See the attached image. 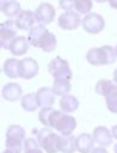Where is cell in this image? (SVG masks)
I'll use <instances>...</instances> for the list:
<instances>
[{"label": "cell", "mask_w": 117, "mask_h": 153, "mask_svg": "<svg viewBox=\"0 0 117 153\" xmlns=\"http://www.w3.org/2000/svg\"><path fill=\"white\" fill-rule=\"evenodd\" d=\"M117 55L112 47L103 45L99 48H92L86 54V60L88 63L93 66H103V65H111L116 61Z\"/></svg>", "instance_id": "6da1fadb"}, {"label": "cell", "mask_w": 117, "mask_h": 153, "mask_svg": "<svg viewBox=\"0 0 117 153\" xmlns=\"http://www.w3.org/2000/svg\"><path fill=\"white\" fill-rule=\"evenodd\" d=\"M32 134L36 135L37 141L41 146V148L45 153H57L59 151V142H60V135L55 134L49 128H42V129H32Z\"/></svg>", "instance_id": "7a4b0ae2"}, {"label": "cell", "mask_w": 117, "mask_h": 153, "mask_svg": "<svg viewBox=\"0 0 117 153\" xmlns=\"http://www.w3.org/2000/svg\"><path fill=\"white\" fill-rule=\"evenodd\" d=\"M25 129L21 126L12 124L6 131V147L14 153H21L24 151Z\"/></svg>", "instance_id": "3957f363"}, {"label": "cell", "mask_w": 117, "mask_h": 153, "mask_svg": "<svg viewBox=\"0 0 117 153\" xmlns=\"http://www.w3.org/2000/svg\"><path fill=\"white\" fill-rule=\"evenodd\" d=\"M48 72L53 75L54 79H68L70 80L73 73L69 68V63L60 56H56L48 65Z\"/></svg>", "instance_id": "277c9868"}, {"label": "cell", "mask_w": 117, "mask_h": 153, "mask_svg": "<svg viewBox=\"0 0 117 153\" xmlns=\"http://www.w3.org/2000/svg\"><path fill=\"white\" fill-rule=\"evenodd\" d=\"M81 25H82V27H84V30L86 32L92 33V35H96V33H99L104 29L105 20L98 13H87L82 18Z\"/></svg>", "instance_id": "5b68a950"}, {"label": "cell", "mask_w": 117, "mask_h": 153, "mask_svg": "<svg viewBox=\"0 0 117 153\" xmlns=\"http://www.w3.org/2000/svg\"><path fill=\"white\" fill-rule=\"evenodd\" d=\"M16 22L14 20H6L0 25V45L2 49H10L11 42L17 36L16 31Z\"/></svg>", "instance_id": "8992f818"}, {"label": "cell", "mask_w": 117, "mask_h": 153, "mask_svg": "<svg viewBox=\"0 0 117 153\" xmlns=\"http://www.w3.org/2000/svg\"><path fill=\"white\" fill-rule=\"evenodd\" d=\"M81 24V19L78 12L66 11L59 17V26L63 30H75Z\"/></svg>", "instance_id": "52a82bcc"}, {"label": "cell", "mask_w": 117, "mask_h": 153, "mask_svg": "<svg viewBox=\"0 0 117 153\" xmlns=\"http://www.w3.org/2000/svg\"><path fill=\"white\" fill-rule=\"evenodd\" d=\"M35 16L38 23L41 24H50L53 23L54 18H55V8L53 5L48 4V2H42L35 11Z\"/></svg>", "instance_id": "ba28073f"}, {"label": "cell", "mask_w": 117, "mask_h": 153, "mask_svg": "<svg viewBox=\"0 0 117 153\" xmlns=\"http://www.w3.org/2000/svg\"><path fill=\"white\" fill-rule=\"evenodd\" d=\"M38 74V63L32 57H24L20 60L19 75L23 79H32Z\"/></svg>", "instance_id": "9c48e42d"}, {"label": "cell", "mask_w": 117, "mask_h": 153, "mask_svg": "<svg viewBox=\"0 0 117 153\" xmlns=\"http://www.w3.org/2000/svg\"><path fill=\"white\" fill-rule=\"evenodd\" d=\"M37 22L36 16L33 12L29 10H24L19 13V16L16 18V25L19 30H30L35 26V23Z\"/></svg>", "instance_id": "30bf717a"}, {"label": "cell", "mask_w": 117, "mask_h": 153, "mask_svg": "<svg viewBox=\"0 0 117 153\" xmlns=\"http://www.w3.org/2000/svg\"><path fill=\"white\" fill-rule=\"evenodd\" d=\"M29 44H30L29 38H26L24 36H16L13 38V41L11 42V45H10L8 50L14 56H21L27 51Z\"/></svg>", "instance_id": "8fae6325"}, {"label": "cell", "mask_w": 117, "mask_h": 153, "mask_svg": "<svg viewBox=\"0 0 117 153\" xmlns=\"http://www.w3.org/2000/svg\"><path fill=\"white\" fill-rule=\"evenodd\" d=\"M2 98L8 102H16L21 97V87L16 82H7L4 85L1 91Z\"/></svg>", "instance_id": "7c38bea8"}, {"label": "cell", "mask_w": 117, "mask_h": 153, "mask_svg": "<svg viewBox=\"0 0 117 153\" xmlns=\"http://www.w3.org/2000/svg\"><path fill=\"white\" fill-rule=\"evenodd\" d=\"M112 133L104 126L101 127H97L93 130V139L97 143H99V146L106 147L110 146L112 143Z\"/></svg>", "instance_id": "4fadbf2b"}, {"label": "cell", "mask_w": 117, "mask_h": 153, "mask_svg": "<svg viewBox=\"0 0 117 153\" xmlns=\"http://www.w3.org/2000/svg\"><path fill=\"white\" fill-rule=\"evenodd\" d=\"M37 98H38V104L41 108H49L54 104L55 102V92L50 87H41L37 91Z\"/></svg>", "instance_id": "5bb4252c"}, {"label": "cell", "mask_w": 117, "mask_h": 153, "mask_svg": "<svg viewBox=\"0 0 117 153\" xmlns=\"http://www.w3.org/2000/svg\"><path fill=\"white\" fill-rule=\"evenodd\" d=\"M94 146V139L91 134L82 133L76 137V149L80 153H91Z\"/></svg>", "instance_id": "9a60e30c"}, {"label": "cell", "mask_w": 117, "mask_h": 153, "mask_svg": "<svg viewBox=\"0 0 117 153\" xmlns=\"http://www.w3.org/2000/svg\"><path fill=\"white\" fill-rule=\"evenodd\" d=\"M0 8H1V12L5 16H7L8 18H17L19 16V13L21 12V7L16 0L1 1Z\"/></svg>", "instance_id": "2e32d148"}, {"label": "cell", "mask_w": 117, "mask_h": 153, "mask_svg": "<svg viewBox=\"0 0 117 153\" xmlns=\"http://www.w3.org/2000/svg\"><path fill=\"white\" fill-rule=\"evenodd\" d=\"M59 151L62 153H74L76 151V137L70 135H60Z\"/></svg>", "instance_id": "e0dca14e"}, {"label": "cell", "mask_w": 117, "mask_h": 153, "mask_svg": "<svg viewBox=\"0 0 117 153\" xmlns=\"http://www.w3.org/2000/svg\"><path fill=\"white\" fill-rule=\"evenodd\" d=\"M47 31H48V29L44 26V24H41V23L37 24V25H35L33 27H31V29L29 30V36H27L30 44L33 45V47H36V48H38L39 41L42 39L43 35H44Z\"/></svg>", "instance_id": "ac0fdd59"}, {"label": "cell", "mask_w": 117, "mask_h": 153, "mask_svg": "<svg viewBox=\"0 0 117 153\" xmlns=\"http://www.w3.org/2000/svg\"><path fill=\"white\" fill-rule=\"evenodd\" d=\"M19 67H20V60H17L14 57L7 59L2 66V72L8 78H20Z\"/></svg>", "instance_id": "d6986e66"}, {"label": "cell", "mask_w": 117, "mask_h": 153, "mask_svg": "<svg viewBox=\"0 0 117 153\" xmlns=\"http://www.w3.org/2000/svg\"><path fill=\"white\" fill-rule=\"evenodd\" d=\"M60 108L66 114L74 112L79 108V100L76 99V97H74V96L68 93V94L61 97V99H60Z\"/></svg>", "instance_id": "ffe728a7"}, {"label": "cell", "mask_w": 117, "mask_h": 153, "mask_svg": "<svg viewBox=\"0 0 117 153\" xmlns=\"http://www.w3.org/2000/svg\"><path fill=\"white\" fill-rule=\"evenodd\" d=\"M57 45V41H56V37L54 33H51L49 30L43 35L42 39L39 41V44H38V48H41L43 51L45 53H50V51H54L55 48Z\"/></svg>", "instance_id": "44dd1931"}, {"label": "cell", "mask_w": 117, "mask_h": 153, "mask_svg": "<svg viewBox=\"0 0 117 153\" xmlns=\"http://www.w3.org/2000/svg\"><path fill=\"white\" fill-rule=\"evenodd\" d=\"M39 106L38 104V98L36 93H26L25 96L21 97V108L29 112L35 111Z\"/></svg>", "instance_id": "7402d4cb"}, {"label": "cell", "mask_w": 117, "mask_h": 153, "mask_svg": "<svg viewBox=\"0 0 117 153\" xmlns=\"http://www.w3.org/2000/svg\"><path fill=\"white\" fill-rule=\"evenodd\" d=\"M70 82L68 79H55L53 84V91L55 92L56 96H66L70 91Z\"/></svg>", "instance_id": "603a6c76"}, {"label": "cell", "mask_w": 117, "mask_h": 153, "mask_svg": "<svg viewBox=\"0 0 117 153\" xmlns=\"http://www.w3.org/2000/svg\"><path fill=\"white\" fill-rule=\"evenodd\" d=\"M104 97H105L107 109L111 112L117 114V85H112V87L109 90V92Z\"/></svg>", "instance_id": "cb8c5ba5"}, {"label": "cell", "mask_w": 117, "mask_h": 153, "mask_svg": "<svg viewBox=\"0 0 117 153\" xmlns=\"http://www.w3.org/2000/svg\"><path fill=\"white\" fill-rule=\"evenodd\" d=\"M39 143L37 139L35 140L33 137L25 139L24 142V153H43V149L39 148Z\"/></svg>", "instance_id": "d4e9b609"}, {"label": "cell", "mask_w": 117, "mask_h": 153, "mask_svg": "<svg viewBox=\"0 0 117 153\" xmlns=\"http://www.w3.org/2000/svg\"><path fill=\"white\" fill-rule=\"evenodd\" d=\"M92 7H93L92 0H76L74 8L79 14H87L91 12Z\"/></svg>", "instance_id": "484cf974"}, {"label": "cell", "mask_w": 117, "mask_h": 153, "mask_svg": "<svg viewBox=\"0 0 117 153\" xmlns=\"http://www.w3.org/2000/svg\"><path fill=\"white\" fill-rule=\"evenodd\" d=\"M112 82L110 81V80H107V79H100L98 82H97V85H96V93H98V94H100V96H105L107 92H109V90L112 87Z\"/></svg>", "instance_id": "4316f807"}, {"label": "cell", "mask_w": 117, "mask_h": 153, "mask_svg": "<svg viewBox=\"0 0 117 153\" xmlns=\"http://www.w3.org/2000/svg\"><path fill=\"white\" fill-rule=\"evenodd\" d=\"M76 0H60V8L64 11H72L75 7Z\"/></svg>", "instance_id": "83f0119b"}, {"label": "cell", "mask_w": 117, "mask_h": 153, "mask_svg": "<svg viewBox=\"0 0 117 153\" xmlns=\"http://www.w3.org/2000/svg\"><path fill=\"white\" fill-rule=\"evenodd\" d=\"M91 153H107V151L105 149V147L103 146H99V147H96L91 151Z\"/></svg>", "instance_id": "f1b7e54d"}, {"label": "cell", "mask_w": 117, "mask_h": 153, "mask_svg": "<svg viewBox=\"0 0 117 153\" xmlns=\"http://www.w3.org/2000/svg\"><path fill=\"white\" fill-rule=\"evenodd\" d=\"M111 133H112V136H113L115 139H117V124L111 128Z\"/></svg>", "instance_id": "f546056e"}, {"label": "cell", "mask_w": 117, "mask_h": 153, "mask_svg": "<svg viewBox=\"0 0 117 153\" xmlns=\"http://www.w3.org/2000/svg\"><path fill=\"white\" fill-rule=\"evenodd\" d=\"M107 1H109L110 6H111L112 8H116V10H117V0H107Z\"/></svg>", "instance_id": "4dcf8cb0"}, {"label": "cell", "mask_w": 117, "mask_h": 153, "mask_svg": "<svg viewBox=\"0 0 117 153\" xmlns=\"http://www.w3.org/2000/svg\"><path fill=\"white\" fill-rule=\"evenodd\" d=\"M113 81L117 84V68H116L115 72H113Z\"/></svg>", "instance_id": "1f68e13d"}, {"label": "cell", "mask_w": 117, "mask_h": 153, "mask_svg": "<svg viewBox=\"0 0 117 153\" xmlns=\"http://www.w3.org/2000/svg\"><path fill=\"white\" fill-rule=\"evenodd\" d=\"M2 153H14V152H13V151H11V149H8V148H7V149H5V151H4V152H2Z\"/></svg>", "instance_id": "d6a6232c"}, {"label": "cell", "mask_w": 117, "mask_h": 153, "mask_svg": "<svg viewBox=\"0 0 117 153\" xmlns=\"http://www.w3.org/2000/svg\"><path fill=\"white\" fill-rule=\"evenodd\" d=\"M113 151H115V153H117V143L113 146Z\"/></svg>", "instance_id": "836d02e7"}, {"label": "cell", "mask_w": 117, "mask_h": 153, "mask_svg": "<svg viewBox=\"0 0 117 153\" xmlns=\"http://www.w3.org/2000/svg\"><path fill=\"white\" fill-rule=\"evenodd\" d=\"M94 1H97V2H105V1H107V0H94Z\"/></svg>", "instance_id": "e575fe53"}, {"label": "cell", "mask_w": 117, "mask_h": 153, "mask_svg": "<svg viewBox=\"0 0 117 153\" xmlns=\"http://www.w3.org/2000/svg\"><path fill=\"white\" fill-rule=\"evenodd\" d=\"M115 51H116V55H117V45H116V48H115Z\"/></svg>", "instance_id": "d590c367"}, {"label": "cell", "mask_w": 117, "mask_h": 153, "mask_svg": "<svg viewBox=\"0 0 117 153\" xmlns=\"http://www.w3.org/2000/svg\"><path fill=\"white\" fill-rule=\"evenodd\" d=\"M1 1H7V0H1Z\"/></svg>", "instance_id": "8d00e7d4"}]
</instances>
